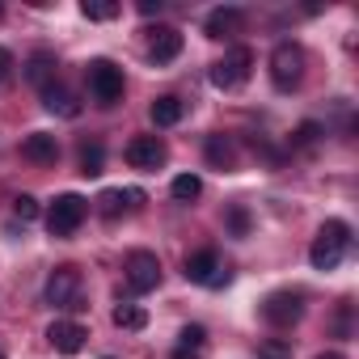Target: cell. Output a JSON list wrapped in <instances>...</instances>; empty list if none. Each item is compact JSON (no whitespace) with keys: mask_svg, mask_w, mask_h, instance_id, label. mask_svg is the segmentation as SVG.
I'll return each instance as SVG.
<instances>
[{"mask_svg":"<svg viewBox=\"0 0 359 359\" xmlns=\"http://www.w3.org/2000/svg\"><path fill=\"white\" fill-rule=\"evenodd\" d=\"M229 229H233V237H250V212L245 208H233L229 212Z\"/></svg>","mask_w":359,"mask_h":359,"instance_id":"83f0119b","label":"cell"},{"mask_svg":"<svg viewBox=\"0 0 359 359\" xmlns=\"http://www.w3.org/2000/svg\"><path fill=\"white\" fill-rule=\"evenodd\" d=\"M43 106H47L51 114H64V118H76V114H81V102H76L64 85H47V89H43Z\"/></svg>","mask_w":359,"mask_h":359,"instance_id":"ac0fdd59","label":"cell"},{"mask_svg":"<svg viewBox=\"0 0 359 359\" xmlns=\"http://www.w3.org/2000/svg\"><path fill=\"white\" fill-rule=\"evenodd\" d=\"M140 13H144V18H152V13H161V0H140Z\"/></svg>","mask_w":359,"mask_h":359,"instance_id":"f546056e","label":"cell"},{"mask_svg":"<svg viewBox=\"0 0 359 359\" xmlns=\"http://www.w3.org/2000/svg\"><path fill=\"white\" fill-rule=\"evenodd\" d=\"M0 359H5V351H0Z\"/></svg>","mask_w":359,"mask_h":359,"instance_id":"836d02e7","label":"cell"},{"mask_svg":"<svg viewBox=\"0 0 359 359\" xmlns=\"http://www.w3.org/2000/svg\"><path fill=\"white\" fill-rule=\"evenodd\" d=\"M81 13L89 22H110V18H118V5H114V0H85Z\"/></svg>","mask_w":359,"mask_h":359,"instance_id":"603a6c76","label":"cell"},{"mask_svg":"<svg viewBox=\"0 0 359 359\" xmlns=\"http://www.w3.org/2000/svg\"><path fill=\"white\" fill-rule=\"evenodd\" d=\"M258 359H292V342L271 338V342H262V346H258Z\"/></svg>","mask_w":359,"mask_h":359,"instance_id":"4316f807","label":"cell"},{"mask_svg":"<svg viewBox=\"0 0 359 359\" xmlns=\"http://www.w3.org/2000/svg\"><path fill=\"white\" fill-rule=\"evenodd\" d=\"M346 245H351V224L346 220H325L317 241H313V250H309L313 271H334L346 258Z\"/></svg>","mask_w":359,"mask_h":359,"instance_id":"6da1fadb","label":"cell"},{"mask_svg":"<svg viewBox=\"0 0 359 359\" xmlns=\"http://www.w3.org/2000/svg\"><path fill=\"white\" fill-rule=\"evenodd\" d=\"M241 26H245V13H241L237 5H220V9H212L208 22H203L208 39H233V34H241Z\"/></svg>","mask_w":359,"mask_h":359,"instance_id":"4fadbf2b","label":"cell"},{"mask_svg":"<svg viewBox=\"0 0 359 359\" xmlns=\"http://www.w3.org/2000/svg\"><path fill=\"white\" fill-rule=\"evenodd\" d=\"M26 81L43 93L47 85H55V55L51 51H34L30 60H26Z\"/></svg>","mask_w":359,"mask_h":359,"instance_id":"2e32d148","label":"cell"},{"mask_svg":"<svg viewBox=\"0 0 359 359\" xmlns=\"http://www.w3.org/2000/svg\"><path fill=\"white\" fill-rule=\"evenodd\" d=\"M173 359H203V351H187V346H177Z\"/></svg>","mask_w":359,"mask_h":359,"instance_id":"4dcf8cb0","label":"cell"},{"mask_svg":"<svg viewBox=\"0 0 359 359\" xmlns=\"http://www.w3.org/2000/svg\"><path fill=\"white\" fill-rule=\"evenodd\" d=\"M13 216H18L22 224L39 220V199H34V195H18V199H13Z\"/></svg>","mask_w":359,"mask_h":359,"instance_id":"d4e9b609","label":"cell"},{"mask_svg":"<svg viewBox=\"0 0 359 359\" xmlns=\"http://www.w3.org/2000/svg\"><path fill=\"white\" fill-rule=\"evenodd\" d=\"M22 156L34 161V165H55L60 161V140L51 131H34V135L22 140Z\"/></svg>","mask_w":359,"mask_h":359,"instance_id":"5bb4252c","label":"cell"},{"mask_svg":"<svg viewBox=\"0 0 359 359\" xmlns=\"http://www.w3.org/2000/svg\"><path fill=\"white\" fill-rule=\"evenodd\" d=\"M85 81H89V93H93V102L97 106H114L118 97H123V68L118 64H110V60H93L89 68H85Z\"/></svg>","mask_w":359,"mask_h":359,"instance_id":"7a4b0ae2","label":"cell"},{"mask_svg":"<svg viewBox=\"0 0 359 359\" xmlns=\"http://www.w3.org/2000/svg\"><path fill=\"white\" fill-rule=\"evenodd\" d=\"M208 161H212L216 169H233V165H237V152H233V144H229L224 135H208Z\"/></svg>","mask_w":359,"mask_h":359,"instance_id":"44dd1931","label":"cell"},{"mask_svg":"<svg viewBox=\"0 0 359 359\" xmlns=\"http://www.w3.org/2000/svg\"><path fill=\"white\" fill-rule=\"evenodd\" d=\"M300 76H304V51L296 43H279L271 51V81H275V89L287 93V89L300 85Z\"/></svg>","mask_w":359,"mask_h":359,"instance_id":"5b68a950","label":"cell"},{"mask_svg":"<svg viewBox=\"0 0 359 359\" xmlns=\"http://www.w3.org/2000/svg\"><path fill=\"white\" fill-rule=\"evenodd\" d=\"M81 271L76 266H55L51 279H47V304L51 309H85L81 300Z\"/></svg>","mask_w":359,"mask_h":359,"instance_id":"52a82bcc","label":"cell"},{"mask_svg":"<svg viewBox=\"0 0 359 359\" xmlns=\"http://www.w3.org/2000/svg\"><path fill=\"white\" fill-rule=\"evenodd\" d=\"M85 216H89V203L81 195H60L47 208V229H51V237H72L85 224Z\"/></svg>","mask_w":359,"mask_h":359,"instance_id":"277c9868","label":"cell"},{"mask_svg":"<svg viewBox=\"0 0 359 359\" xmlns=\"http://www.w3.org/2000/svg\"><path fill=\"white\" fill-rule=\"evenodd\" d=\"M9 72H13V51H5V47H0V85L9 81Z\"/></svg>","mask_w":359,"mask_h":359,"instance_id":"f1b7e54d","label":"cell"},{"mask_svg":"<svg viewBox=\"0 0 359 359\" xmlns=\"http://www.w3.org/2000/svg\"><path fill=\"white\" fill-rule=\"evenodd\" d=\"M148 34H152L148 39V60L152 64H173L177 55H182V30L177 26H156Z\"/></svg>","mask_w":359,"mask_h":359,"instance_id":"8fae6325","label":"cell"},{"mask_svg":"<svg viewBox=\"0 0 359 359\" xmlns=\"http://www.w3.org/2000/svg\"><path fill=\"white\" fill-rule=\"evenodd\" d=\"M187 279L199 283V287H224V283L233 279V271L220 262L216 250H199V254L187 258Z\"/></svg>","mask_w":359,"mask_h":359,"instance_id":"ba28073f","label":"cell"},{"mask_svg":"<svg viewBox=\"0 0 359 359\" xmlns=\"http://www.w3.org/2000/svg\"><path fill=\"white\" fill-rule=\"evenodd\" d=\"M317 359H342V355H338V351H325V355H317Z\"/></svg>","mask_w":359,"mask_h":359,"instance_id":"1f68e13d","label":"cell"},{"mask_svg":"<svg viewBox=\"0 0 359 359\" xmlns=\"http://www.w3.org/2000/svg\"><path fill=\"white\" fill-rule=\"evenodd\" d=\"M85 338H89V330H85L81 321H55V325L47 330V342H51L60 355H81V351H85Z\"/></svg>","mask_w":359,"mask_h":359,"instance_id":"7c38bea8","label":"cell"},{"mask_svg":"<svg viewBox=\"0 0 359 359\" xmlns=\"http://www.w3.org/2000/svg\"><path fill=\"white\" fill-rule=\"evenodd\" d=\"M148 114H152V123H156V127H173V123H182L187 106H182V97L165 93V97H156V102L148 106Z\"/></svg>","mask_w":359,"mask_h":359,"instance_id":"e0dca14e","label":"cell"},{"mask_svg":"<svg viewBox=\"0 0 359 359\" xmlns=\"http://www.w3.org/2000/svg\"><path fill=\"white\" fill-rule=\"evenodd\" d=\"M169 195H173L177 203H195V199L203 195V182H199L195 173H177L173 182H169Z\"/></svg>","mask_w":359,"mask_h":359,"instance_id":"d6986e66","label":"cell"},{"mask_svg":"<svg viewBox=\"0 0 359 359\" xmlns=\"http://www.w3.org/2000/svg\"><path fill=\"white\" fill-rule=\"evenodd\" d=\"M123 271H127V287L131 292H152L161 283V262H156L152 250H131Z\"/></svg>","mask_w":359,"mask_h":359,"instance_id":"30bf717a","label":"cell"},{"mask_svg":"<svg viewBox=\"0 0 359 359\" xmlns=\"http://www.w3.org/2000/svg\"><path fill=\"white\" fill-rule=\"evenodd\" d=\"M177 342H182L187 351H203V342H208V330H203V325H182Z\"/></svg>","mask_w":359,"mask_h":359,"instance_id":"484cf974","label":"cell"},{"mask_svg":"<svg viewBox=\"0 0 359 359\" xmlns=\"http://www.w3.org/2000/svg\"><path fill=\"white\" fill-rule=\"evenodd\" d=\"M0 13H5V9H0Z\"/></svg>","mask_w":359,"mask_h":359,"instance_id":"e575fe53","label":"cell"},{"mask_svg":"<svg viewBox=\"0 0 359 359\" xmlns=\"http://www.w3.org/2000/svg\"><path fill=\"white\" fill-rule=\"evenodd\" d=\"M102 169H106V148L102 144H85L81 148V173L85 177H97Z\"/></svg>","mask_w":359,"mask_h":359,"instance_id":"7402d4cb","label":"cell"},{"mask_svg":"<svg viewBox=\"0 0 359 359\" xmlns=\"http://www.w3.org/2000/svg\"><path fill=\"white\" fill-rule=\"evenodd\" d=\"M135 208H144V191H102L97 195V212L106 220H118L123 212H135Z\"/></svg>","mask_w":359,"mask_h":359,"instance_id":"9a60e30c","label":"cell"},{"mask_svg":"<svg viewBox=\"0 0 359 359\" xmlns=\"http://www.w3.org/2000/svg\"><path fill=\"white\" fill-rule=\"evenodd\" d=\"M127 165L131 169H144V173H156L165 161H169V148H165V140L161 135H135L131 144H127Z\"/></svg>","mask_w":359,"mask_h":359,"instance_id":"9c48e42d","label":"cell"},{"mask_svg":"<svg viewBox=\"0 0 359 359\" xmlns=\"http://www.w3.org/2000/svg\"><path fill=\"white\" fill-rule=\"evenodd\" d=\"M114 325L118 330H144L148 325V313L140 304H131V300H118L114 304Z\"/></svg>","mask_w":359,"mask_h":359,"instance_id":"ffe728a7","label":"cell"},{"mask_svg":"<svg viewBox=\"0 0 359 359\" xmlns=\"http://www.w3.org/2000/svg\"><path fill=\"white\" fill-rule=\"evenodd\" d=\"M321 135H325V127H321V123H300V127L292 131V144H296V148H313Z\"/></svg>","mask_w":359,"mask_h":359,"instance_id":"cb8c5ba5","label":"cell"},{"mask_svg":"<svg viewBox=\"0 0 359 359\" xmlns=\"http://www.w3.org/2000/svg\"><path fill=\"white\" fill-rule=\"evenodd\" d=\"M250 68H254V51L250 47H233L224 51V60L212 64V85L216 89H237L250 81Z\"/></svg>","mask_w":359,"mask_h":359,"instance_id":"8992f818","label":"cell"},{"mask_svg":"<svg viewBox=\"0 0 359 359\" xmlns=\"http://www.w3.org/2000/svg\"><path fill=\"white\" fill-rule=\"evenodd\" d=\"M262 321L266 325H275V330H292L300 317H304V296L300 292H292V287H283V292H271L266 300H262Z\"/></svg>","mask_w":359,"mask_h":359,"instance_id":"3957f363","label":"cell"},{"mask_svg":"<svg viewBox=\"0 0 359 359\" xmlns=\"http://www.w3.org/2000/svg\"><path fill=\"white\" fill-rule=\"evenodd\" d=\"M102 359H114V355H102Z\"/></svg>","mask_w":359,"mask_h":359,"instance_id":"d6a6232c","label":"cell"}]
</instances>
